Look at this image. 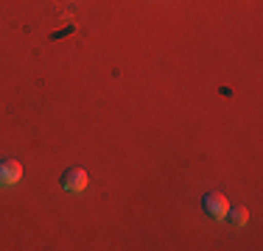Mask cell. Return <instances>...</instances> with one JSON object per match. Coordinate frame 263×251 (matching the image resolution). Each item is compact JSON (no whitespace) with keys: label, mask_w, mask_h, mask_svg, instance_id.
<instances>
[{"label":"cell","mask_w":263,"mask_h":251,"mask_svg":"<svg viewBox=\"0 0 263 251\" xmlns=\"http://www.w3.org/2000/svg\"><path fill=\"white\" fill-rule=\"evenodd\" d=\"M202 206H204V212H208L213 221H224L227 212H230V201L224 198L221 193H208V196L202 198Z\"/></svg>","instance_id":"1"},{"label":"cell","mask_w":263,"mask_h":251,"mask_svg":"<svg viewBox=\"0 0 263 251\" xmlns=\"http://www.w3.org/2000/svg\"><path fill=\"white\" fill-rule=\"evenodd\" d=\"M87 181H90V176H87V171H81V168H67L62 173V187L70 193H81L87 187Z\"/></svg>","instance_id":"2"},{"label":"cell","mask_w":263,"mask_h":251,"mask_svg":"<svg viewBox=\"0 0 263 251\" xmlns=\"http://www.w3.org/2000/svg\"><path fill=\"white\" fill-rule=\"evenodd\" d=\"M23 179V165L17 159H3L0 162V181L3 184H17Z\"/></svg>","instance_id":"3"},{"label":"cell","mask_w":263,"mask_h":251,"mask_svg":"<svg viewBox=\"0 0 263 251\" xmlns=\"http://www.w3.org/2000/svg\"><path fill=\"white\" fill-rule=\"evenodd\" d=\"M227 218H230V223H235V226H243V223L249 221V212H247V206H230Z\"/></svg>","instance_id":"4"}]
</instances>
